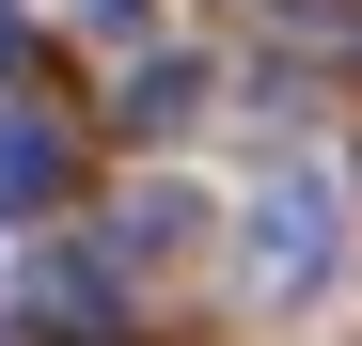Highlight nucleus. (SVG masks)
Masks as SVG:
<instances>
[{
    "instance_id": "obj_1",
    "label": "nucleus",
    "mask_w": 362,
    "mask_h": 346,
    "mask_svg": "<svg viewBox=\"0 0 362 346\" xmlns=\"http://www.w3.org/2000/svg\"><path fill=\"white\" fill-rule=\"evenodd\" d=\"M252 283H268V299H315V283H331V205L315 189H268L252 205Z\"/></svg>"
},
{
    "instance_id": "obj_4",
    "label": "nucleus",
    "mask_w": 362,
    "mask_h": 346,
    "mask_svg": "<svg viewBox=\"0 0 362 346\" xmlns=\"http://www.w3.org/2000/svg\"><path fill=\"white\" fill-rule=\"evenodd\" d=\"M173 237H189V189H127V205H110V252H127V268H158Z\"/></svg>"
},
{
    "instance_id": "obj_3",
    "label": "nucleus",
    "mask_w": 362,
    "mask_h": 346,
    "mask_svg": "<svg viewBox=\"0 0 362 346\" xmlns=\"http://www.w3.org/2000/svg\"><path fill=\"white\" fill-rule=\"evenodd\" d=\"M189 110H205V64H189V47H158V64H127V95H110V126H127V142H173Z\"/></svg>"
},
{
    "instance_id": "obj_2",
    "label": "nucleus",
    "mask_w": 362,
    "mask_h": 346,
    "mask_svg": "<svg viewBox=\"0 0 362 346\" xmlns=\"http://www.w3.org/2000/svg\"><path fill=\"white\" fill-rule=\"evenodd\" d=\"M64 189H79V142L47 110H0V205H64Z\"/></svg>"
},
{
    "instance_id": "obj_6",
    "label": "nucleus",
    "mask_w": 362,
    "mask_h": 346,
    "mask_svg": "<svg viewBox=\"0 0 362 346\" xmlns=\"http://www.w3.org/2000/svg\"><path fill=\"white\" fill-rule=\"evenodd\" d=\"M0 64H16V0H0Z\"/></svg>"
},
{
    "instance_id": "obj_5",
    "label": "nucleus",
    "mask_w": 362,
    "mask_h": 346,
    "mask_svg": "<svg viewBox=\"0 0 362 346\" xmlns=\"http://www.w3.org/2000/svg\"><path fill=\"white\" fill-rule=\"evenodd\" d=\"M268 16H346V0H268Z\"/></svg>"
}]
</instances>
